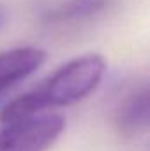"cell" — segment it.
<instances>
[{
    "mask_svg": "<svg viewBox=\"0 0 150 151\" xmlns=\"http://www.w3.org/2000/svg\"><path fill=\"white\" fill-rule=\"evenodd\" d=\"M106 74V60L88 53L60 65L41 86L28 91L36 113L73 106L94 93Z\"/></svg>",
    "mask_w": 150,
    "mask_h": 151,
    "instance_id": "obj_1",
    "label": "cell"
},
{
    "mask_svg": "<svg viewBox=\"0 0 150 151\" xmlns=\"http://www.w3.org/2000/svg\"><path fill=\"white\" fill-rule=\"evenodd\" d=\"M64 128L66 118L51 111L7 123L0 130V151H46Z\"/></svg>",
    "mask_w": 150,
    "mask_h": 151,
    "instance_id": "obj_2",
    "label": "cell"
},
{
    "mask_svg": "<svg viewBox=\"0 0 150 151\" xmlns=\"http://www.w3.org/2000/svg\"><path fill=\"white\" fill-rule=\"evenodd\" d=\"M48 55L36 46H21L0 53V97L18 83L36 74Z\"/></svg>",
    "mask_w": 150,
    "mask_h": 151,
    "instance_id": "obj_3",
    "label": "cell"
},
{
    "mask_svg": "<svg viewBox=\"0 0 150 151\" xmlns=\"http://www.w3.org/2000/svg\"><path fill=\"white\" fill-rule=\"evenodd\" d=\"M150 119L149 88L141 86L127 93L115 109V125L124 135H136L147 130Z\"/></svg>",
    "mask_w": 150,
    "mask_h": 151,
    "instance_id": "obj_4",
    "label": "cell"
},
{
    "mask_svg": "<svg viewBox=\"0 0 150 151\" xmlns=\"http://www.w3.org/2000/svg\"><path fill=\"white\" fill-rule=\"evenodd\" d=\"M111 0H67L46 14L50 23H76L90 19L110 7Z\"/></svg>",
    "mask_w": 150,
    "mask_h": 151,
    "instance_id": "obj_5",
    "label": "cell"
},
{
    "mask_svg": "<svg viewBox=\"0 0 150 151\" xmlns=\"http://www.w3.org/2000/svg\"><path fill=\"white\" fill-rule=\"evenodd\" d=\"M2 23H4V11L0 9V25H2Z\"/></svg>",
    "mask_w": 150,
    "mask_h": 151,
    "instance_id": "obj_6",
    "label": "cell"
}]
</instances>
